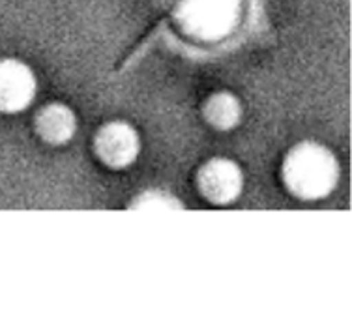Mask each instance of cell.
Instances as JSON below:
<instances>
[{"mask_svg": "<svg viewBox=\"0 0 352 320\" xmlns=\"http://www.w3.org/2000/svg\"><path fill=\"white\" fill-rule=\"evenodd\" d=\"M339 161L328 146L302 141L287 152L281 163V180L294 197L318 201L328 197L339 182Z\"/></svg>", "mask_w": 352, "mask_h": 320, "instance_id": "cell-1", "label": "cell"}, {"mask_svg": "<svg viewBox=\"0 0 352 320\" xmlns=\"http://www.w3.org/2000/svg\"><path fill=\"white\" fill-rule=\"evenodd\" d=\"M238 0H184L178 23L195 40H219L236 25Z\"/></svg>", "mask_w": 352, "mask_h": 320, "instance_id": "cell-2", "label": "cell"}, {"mask_svg": "<svg viewBox=\"0 0 352 320\" xmlns=\"http://www.w3.org/2000/svg\"><path fill=\"white\" fill-rule=\"evenodd\" d=\"M94 154L109 169H126L141 154V137L129 122L111 120L94 135Z\"/></svg>", "mask_w": 352, "mask_h": 320, "instance_id": "cell-3", "label": "cell"}, {"mask_svg": "<svg viewBox=\"0 0 352 320\" xmlns=\"http://www.w3.org/2000/svg\"><path fill=\"white\" fill-rule=\"evenodd\" d=\"M197 187L210 205H230L244 190V172L234 159L212 157L197 172Z\"/></svg>", "mask_w": 352, "mask_h": 320, "instance_id": "cell-4", "label": "cell"}, {"mask_svg": "<svg viewBox=\"0 0 352 320\" xmlns=\"http://www.w3.org/2000/svg\"><path fill=\"white\" fill-rule=\"evenodd\" d=\"M38 94L34 69L17 58H0V113L28 109Z\"/></svg>", "mask_w": 352, "mask_h": 320, "instance_id": "cell-5", "label": "cell"}, {"mask_svg": "<svg viewBox=\"0 0 352 320\" xmlns=\"http://www.w3.org/2000/svg\"><path fill=\"white\" fill-rule=\"evenodd\" d=\"M36 131L47 144L60 146L69 143L77 133V116L66 103H47L36 115Z\"/></svg>", "mask_w": 352, "mask_h": 320, "instance_id": "cell-6", "label": "cell"}, {"mask_svg": "<svg viewBox=\"0 0 352 320\" xmlns=\"http://www.w3.org/2000/svg\"><path fill=\"white\" fill-rule=\"evenodd\" d=\"M203 115L212 128L219 131H229L234 130L240 124L244 109H242V103L234 94L216 92L204 102Z\"/></svg>", "mask_w": 352, "mask_h": 320, "instance_id": "cell-7", "label": "cell"}, {"mask_svg": "<svg viewBox=\"0 0 352 320\" xmlns=\"http://www.w3.org/2000/svg\"><path fill=\"white\" fill-rule=\"evenodd\" d=\"M133 210L141 212H163V210H178L182 208L180 201L165 191H146L141 197L133 201Z\"/></svg>", "mask_w": 352, "mask_h": 320, "instance_id": "cell-8", "label": "cell"}]
</instances>
